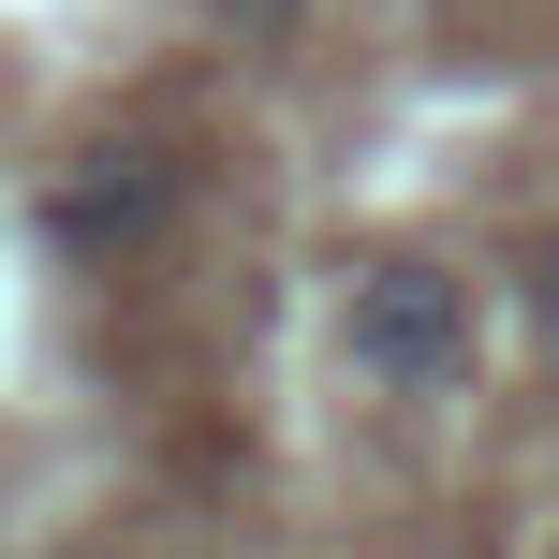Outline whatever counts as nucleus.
I'll list each match as a JSON object with an SVG mask.
<instances>
[{"mask_svg":"<svg viewBox=\"0 0 559 559\" xmlns=\"http://www.w3.org/2000/svg\"><path fill=\"white\" fill-rule=\"evenodd\" d=\"M338 354H354L368 383H397V397L472 383V280H456V265H427V251L354 265V295H338Z\"/></svg>","mask_w":559,"mask_h":559,"instance_id":"obj_1","label":"nucleus"},{"mask_svg":"<svg viewBox=\"0 0 559 559\" xmlns=\"http://www.w3.org/2000/svg\"><path fill=\"white\" fill-rule=\"evenodd\" d=\"M163 206H177L163 163H104V177L59 192V236H74V251H133V236H163Z\"/></svg>","mask_w":559,"mask_h":559,"instance_id":"obj_2","label":"nucleus"},{"mask_svg":"<svg viewBox=\"0 0 559 559\" xmlns=\"http://www.w3.org/2000/svg\"><path fill=\"white\" fill-rule=\"evenodd\" d=\"M531 324H545V354H559V236L531 251Z\"/></svg>","mask_w":559,"mask_h":559,"instance_id":"obj_3","label":"nucleus"}]
</instances>
